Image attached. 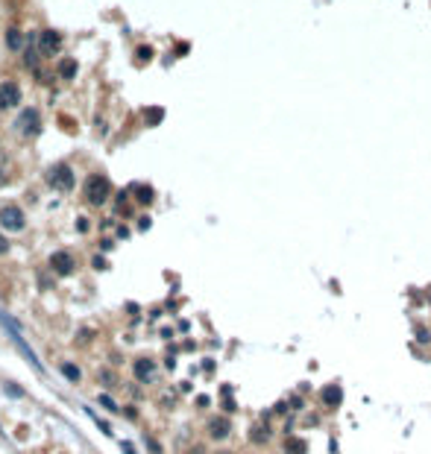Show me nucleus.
<instances>
[{"mask_svg":"<svg viewBox=\"0 0 431 454\" xmlns=\"http://www.w3.org/2000/svg\"><path fill=\"white\" fill-rule=\"evenodd\" d=\"M112 197V185H109V179L106 176H88L85 179V200L91 202V205H103L106 200Z\"/></svg>","mask_w":431,"mask_h":454,"instance_id":"nucleus-1","label":"nucleus"},{"mask_svg":"<svg viewBox=\"0 0 431 454\" xmlns=\"http://www.w3.org/2000/svg\"><path fill=\"white\" fill-rule=\"evenodd\" d=\"M38 47L44 56H56V53L62 50V35L56 33V30H41L38 33Z\"/></svg>","mask_w":431,"mask_h":454,"instance_id":"nucleus-2","label":"nucleus"},{"mask_svg":"<svg viewBox=\"0 0 431 454\" xmlns=\"http://www.w3.org/2000/svg\"><path fill=\"white\" fill-rule=\"evenodd\" d=\"M0 223H3V229L18 232V229L24 226V211H21V208H15V205H6V208L0 211Z\"/></svg>","mask_w":431,"mask_h":454,"instance_id":"nucleus-3","label":"nucleus"},{"mask_svg":"<svg viewBox=\"0 0 431 454\" xmlns=\"http://www.w3.org/2000/svg\"><path fill=\"white\" fill-rule=\"evenodd\" d=\"M21 103V88L15 82H0V109H15Z\"/></svg>","mask_w":431,"mask_h":454,"instance_id":"nucleus-4","label":"nucleus"},{"mask_svg":"<svg viewBox=\"0 0 431 454\" xmlns=\"http://www.w3.org/2000/svg\"><path fill=\"white\" fill-rule=\"evenodd\" d=\"M18 126H21L27 135H35V132H38V126H41L38 112H35V109H24V112H21V118H18Z\"/></svg>","mask_w":431,"mask_h":454,"instance_id":"nucleus-5","label":"nucleus"},{"mask_svg":"<svg viewBox=\"0 0 431 454\" xmlns=\"http://www.w3.org/2000/svg\"><path fill=\"white\" fill-rule=\"evenodd\" d=\"M50 182H53L56 188H65V191H68V188L73 185V176H70V167H68V164H59V167L53 170V173H50Z\"/></svg>","mask_w":431,"mask_h":454,"instance_id":"nucleus-6","label":"nucleus"},{"mask_svg":"<svg viewBox=\"0 0 431 454\" xmlns=\"http://www.w3.org/2000/svg\"><path fill=\"white\" fill-rule=\"evenodd\" d=\"M50 267L59 273V276H68L70 269H73V258H70V252H56L50 258Z\"/></svg>","mask_w":431,"mask_h":454,"instance_id":"nucleus-7","label":"nucleus"},{"mask_svg":"<svg viewBox=\"0 0 431 454\" xmlns=\"http://www.w3.org/2000/svg\"><path fill=\"white\" fill-rule=\"evenodd\" d=\"M229 428H232V425H229V419H223V416H217V419L208 422V434H211L214 439H223L226 434H229Z\"/></svg>","mask_w":431,"mask_h":454,"instance_id":"nucleus-8","label":"nucleus"},{"mask_svg":"<svg viewBox=\"0 0 431 454\" xmlns=\"http://www.w3.org/2000/svg\"><path fill=\"white\" fill-rule=\"evenodd\" d=\"M323 404H328V407H337L340 404V399H343V393H340V387H334V384H328V387H323Z\"/></svg>","mask_w":431,"mask_h":454,"instance_id":"nucleus-9","label":"nucleus"},{"mask_svg":"<svg viewBox=\"0 0 431 454\" xmlns=\"http://www.w3.org/2000/svg\"><path fill=\"white\" fill-rule=\"evenodd\" d=\"M6 47H9L12 53H18L21 47H24V35H21V30H18V27H12V30L6 33Z\"/></svg>","mask_w":431,"mask_h":454,"instance_id":"nucleus-10","label":"nucleus"},{"mask_svg":"<svg viewBox=\"0 0 431 454\" xmlns=\"http://www.w3.org/2000/svg\"><path fill=\"white\" fill-rule=\"evenodd\" d=\"M135 375H138L141 381H150L153 378V360H147V357L135 360Z\"/></svg>","mask_w":431,"mask_h":454,"instance_id":"nucleus-11","label":"nucleus"},{"mask_svg":"<svg viewBox=\"0 0 431 454\" xmlns=\"http://www.w3.org/2000/svg\"><path fill=\"white\" fill-rule=\"evenodd\" d=\"M285 454H305V439L288 437V442H285Z\"/></svg>","mask_w":431,"mask_h":454,"instance_id":"nucleus-12","label":"nucleus"},{"mask_svg":"<svg viewBox=\"0 0 431 454\" xmlns=\"http://www.w3.org/2000/svg\"><path fill=\"white\" fill-rule=\"evenodd\" d=\"M59 73H62L65 79H73V76H76V62H73V59H65L62 67H59Z\"/></svg>","mask_w":431,"mask_h":454,"instance_id":"nucleus-13","label":"nucleus"},{"mask_svg":"<svg viewBox=\"0 0 431 454\" xmlns=\"http://www.w3.org/2000/svg\"><path fill=\"white\" fill-rule=\"evenodd\" d=\"M249 437H252V442H264V439L270 437V431H267V425H255Z\"/></svg>","mask_w":431,"mask_h":454,"instance_id":"nucleus-14","label":"nucleus"},{"mask_svg":"<svg viewBox=\"0 0 431 454\" xmlns=\"http://www.w3.org/2000/svg\"><path fill=\"white\" fill-rule=\"evenodd\" d=\"M132 191L138 194V202H144V205H147V202H153V191H150L147 185H138V188H132Z\"/></svg>","mask_w":431,"mask_h":454,"instance_id":"nucleus-15","label":"nucleus"},{"mask_svg":"<svg viewBox=\"0 0 431 454\" xmlns=\"http://www.w3.org/2000/svg\"><path fill=\"white\" fill-rule=\"evenodd\" d=\"M62 372L68 375V381H79V367H73V364H62Z\"/></svg>","mask_w":431,"mask_h":454,"instance_id":"nucleus-16","label":"nucleus"},{"mask_svg":"<svg viewBox=\"0 0 431 454\" xmlns=\"http://www.w3.org/2000/svg\"><path fill=\"white\" fill-rule=\"evenodd\" d=\"M144 118H147V123H158V120L164 118V112H161V109H147Z\"/></svg>","mask_w":431,"mask_h":454,"instance_id":"nucleus-17","label":"nucleus"},{"mask_svg":"<svg viewBox=\"0 0 431 454\" xmlns=\"http://www.w3.org/2000/svg\"><path fill=\"white\" fill-rule=\"evenodd\" d=\"M150 56H153V50H150L147 44H144V47H138V59H141V62H147Z\"/></svg>","mask_w":431,"mask_h":454,"instance_id":"nucleus-18","label":"nucleus"},{"mask_svg":"<svg viewBox=\"0 0 431 454\" xmlns=\"http://www.w3.org/2000/svg\"><path fill=\"white\" fill-rule=\"evenodd\" d=\"M0 252H6V240L3 237H0Z\"/></svg>","mask_w":431,"mask_h":454,"instance_id":"nucleus-19","label":"nucleus"},{"mask_svg":"<svg viewBox=\"0 0 431 454\" xmlns=\"http://www.w3.org/2000/svg\"><path fill=\"white\" fill-rule=\"evenodd\" d=\"M220 454H229V451H220Z\"/></svg>","mask_w":431,"mask_h":454,"instance_id":"nucleus-20","label":"nucleus"}]
</instances>
